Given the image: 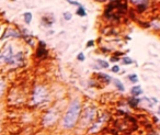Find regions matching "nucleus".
Segmentation results:
<instances>
[{"mask_svg":"<svg viewBox=\"0 0 160 135\" xmlns=\"http://www.w3.org/2000/svg\"><path fill=\"white\" fill-rule=\"evenodd\" d=\"M80 102L78 100H73L71 102L70 106H69L68 111H67L66 115L64 117V126L66 128H71L73 127V125L76 124L78 120V117H79L80 113Z\"/></svg>","mask_w":160,"mask_h":135,"instance_id":"1","label":"nucleus"},{"mask_svg":"<svg viewBox=\"0 0 160 135\" xmlns=\"http://www.w3.org/2000/svg\"><path fill=\"white\" fill-rule=\"evenodd\" d=\"M47 96H48V93H47V90L44 87H41V86L36 87L33 93V102L35 104L43 103L44 101H46Z\"/></svg>","mask_w":160,"mask_h":135,"instance_id":"2","label":"nucleus"},{"mask_svg":"<svg viewBox=\"0 0 160 135\" xmlns=\"http://www.w3.org/2000/svg\"><path fill=\"white\" fill-rule=\"evenodd\" d=\"M12 57H13V49L10 44H7L3 51L0 53V63H8L10 64Z\"/></svg>","mask_w":160,"mask_h":135,"instance_id":"3","label":"nucleus"},{"mask_svg":"<svg viewBox=\"0 0 160 135\" xmlns=\"http://www.w3.org/2000/svg\"><path fill=\"white\" fill-rule=\"evenodd\" d=\"M56 117H57V114L55 113V111H49L44 117V124L45 125H51V124H53L54 122L56 121V119H57Z\"/></svg>","mask_w":160,"mask_h":135,"instance_id":"4","label":"nucleus"},{"mask_svg":"<svg viewBox=\"0 0 160 135\" xmlns=\"http://www.w3.org/2000/svg\"><path fill=\"white\" fill-rule=\"evenodd\" d=\"M96 114H97V111L94 108H88L85 112V120L88 122L90 121H93L94 117H96Z\"/></svg>","mask_w":160,"mask_h":135,"instance_id":"5","label":"nucleus"},{"mask_svg":"<svg viewBox=\"0 0 160 135\" xmlns=\"http://www.w3.org/2000/svg\"><path fill=\"white\" fill-rule=\"evenodd\" d=\"M36 56H38V58H43L47 56L46 45H45L44 42H40V46H38V52H36Z\"/></svg>","mask_w":160,"mask_h":135,"instance_id":"6","label":"nucleus"},{"mask_svg":"<svg viewBox=\"0 0 160 135\" xmlns=\"http://www.w3.org/2000/svg\"><path fill=\"white\" fill-rule=\"evenodd\" d=\"M22 63H23L22 53H19V54H17V55H13L11 62H10V65H16V66H19V65L22 64Z\"/></svg>","mask_w":160,"mask_h":135,"instance_id":"7","label":"nucleus"},{"mask_svg":"<svg viewBox=\"0 0 160 135\" xmlns=\"http://www.w3.org/2000/svg\"><path fill=\"white\" fill-rule=\"evenodd\" d=\"M142 91V88H140L139 86H136V87H134L133 89H132V93H133V96H138V95H140Z\"/></svg>","mask_w":160,"mask_h":135,"instance_id":"8","label":"nucleus"},{"mask_svg":"<svg viewBox=\"0 0 160 135\" xmlns=\"http://www.w3.org/2000/svg\"><path fill=\"white\" fill-rule=\"evenodd\" d=\"M77 14L78 16H81V17H85L86 14V10H85V8L82 7V6H80L79 8H78V11H77Z\"/></svg>","mask_w":160,"mask_h":135,"instance_id":"9","label":"nucleus"},{"mask_svg":"<svg viewBox=\"0 0 160 135\" xmlns=\"http://www.w3.org/2000/svg\"><path fill=\"white\" fill-rule=\"evenodd\" d=\"M24 21L27 23H30L32 21V13L31 12H27V13H24Z\"/></svg>","mask_w":160,"mask_h":135,"instance_id":"10","label":"nucleus"},{"mask_svg":"<svg viewBox=\"0 0 160 135\" xmlns=\"http://www.w3.org/2000/svg\"><path fill=\"white\" fill-rule=\"evenodd\" d=\"M115 86H116V88H118L120 91H124V86H123L122 82H121L120 80H118V79L115 80Z\"/></svg>","mask_w":160,"mask_h":135,"instance_id":"11","label":"nucleus"},{"mask_svg":"<svg viewBox=\"0 0 160 135\" xmlns=\"http://www.w3.org/2000/svg\"><path fill=\"white\" fill-rule=\"evenodd\" d=\"M98 63L101 65V67H103V68H108V67H109V64H108V62H105V60H99Z\"/></svg>","mask_w":160,"mask_h":135,"instance_id":"12","label":"nucleus"},{"mask_svg":"<svg viewBox=\"0 0 160 135\" xmlns=\"http://www.w3.org/2000/svg\"><path fill=\"white\" fill-rule=\"evenodd\" d=\"M138 102H139V99H132L131 101H129V104H131L132 106H136L138 104Z\"/></svg>","mask_w":160,"mask_h":135,"instance_id":"13","label":"nucleus"},{"mask_svg":"<svg viewBox=\"0 0 160 135\" xmlns=\"http://www.w3.org/2000/svg\"><path fill=\"white\" fill-rule=\"evenodd\" d=\"M3 88H5V84H3V80L1 79V78H0V96L2 95Z\"/></svg>","mask_w":160,"mask_h":135,"instance_id":"14","label":"nucleus"},{"mask_svg":"<svg viewBox=\"0 0 160 135\" xmlns=\"http://www.w3.org/2000/svg\"><path fill=\"white\" fill-rule=\"evenodd\" d=\"M123 62H124L125 64H127V65H128V64H132V63H133V60H132L129 57H127V56H125V57H124V60H123Z\"/></svg>","mask_w":160,"mask_h":135,"instance_id":"15","label":"nucleus"},{"mask_svg":"<svg viewBox=\"0 0 160 135\" xmlns=\"http://www.w3.org/2000/svg\"><path fill=\"white\" fill-rule=\"evenodd\" d=\"M64 18H65V20L69 21L71 19V14L69 13V12H64Z\"/></svg>","mask_w":160,"mask_h":135,"instance_id":"16","label":"nucleus"},{"mask_svg":"<svg viewBox=\"0 0 160 135\" xmlns=\"http://www.w3.org/2000/svg\"><path fill=\"white\" fill-rule=\"evenodd\" d=\"M128 78H129V80H132V81H135V82H137V80H138V78H137V76H136V75H131V76H128Z\"/></svg>","mask_w":160,"mask_h":135,"instance_id":"17","label":"nucleus"},{"mask_svg":"<svg viewBox=\"0 0 160 135\" xmlns=\"http://www.w3.org/2000/svg\"><path fill=\"white\" fill-rule=\"evenodd\" d=\"M99 76H100V77H102V78H104V79L107 80V82H109V81H110V79H111V78H110L109 76H108V75H104V74H99Z\"/></svg>","mask_w":160,"mask_h":135,"instance_id":"18","label":"nucleus"},{"mask_svg":"<svg viewBox=\"0 0 160 135\" xmlns=\"http://www.w3.org/2000/svg\"><path fill=\"white\" fill-rule=\"evenodd\" d=\"M78 60H81V62H83V60H85V56H83L82 53H80L79 55H78Z\"/></svg>","mask_w":160,"mask_h":135,"instance_id":"19","label":"nucleus"},{"mask_svg":"<svg viewBox=\"0 0 160 135\" xmlns=\"http://www.w3.org/2000/svg\"><path fill=\"white\" fill-rule=\"evenodd\" d=\"M68 3H70V5H73V6H78V7H80V3H78V1H70V0H69Z\"/></svg>","mask_w":160,"mask_h":135,"instance_id":"20","label":"nucleus"},{"mask_svg":"<svg viewBox=\"0 0 160 135\" xmlns=\"http://www.w3.org/2000/svg\"><path fill=\"white\" fill-rule=\"evenodd\" d=\"M118 70H120V67H118V66H116V65L113 67V68H112V71H114V73H118Z\"/></svg>","mask_w":160,"mask_h":135,"instance_id":"21","label":"nucleus"},{"mask_svg":"<svg viewBox=\"0 0 160 135\" xmlns=\"http://www.w3.org/2000/svg\"><path fill=\"white\" fill-rule=\"evenodd\" d=\"M93 44H94L93 41H89V42L87 43V46H93Z\"/></svg>","mask_w":160,"mask_h":135,"instance_id":"22","label":"nucleus"}]
</instances>
